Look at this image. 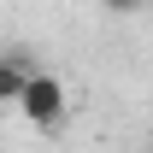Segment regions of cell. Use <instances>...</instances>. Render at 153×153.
<instances>
[{
  "instance_id": "1",
  "label": "cell",
  "mask_w": 153,
  "mask_h": 153,
  "mask_svg": "<svg viewBox=\"0 0 153 153\" xmlns=\"http://www.w3.org/2000/svg\"><path fill=\"white\" fill-rule=\"evenodd\" d=\"M65 106H71V82L53 71H36L30 82H24V94H18V112L36 124V130H53L59 118H65Z\"/></svg>"
},
{
  "instance_id": "2",
  "label": "cell",
  "mask_w": 153,
  "mask_h": 153,
  "mask_svg": "<svg viewBox=\"0 0 153 153\" xmlns=\"http://www.w3.org/2000/svg\"><path fill=\"white\" fill-rule=\"evenodd\" d=\"M41 65L30 53H0V106H18V94H24V82L36 76Z\"/></svg>"
}]
</instances>
